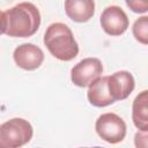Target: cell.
Returning <instances> with one entry per match:
<instances>
[{"mask_svg":"<svg viewBox=\"0 0 148 148\" xmlns=\"http://www.w3.org/2000/svg\"><path fill=\"white\" fill-rule=\"evenodd\" d=\"M101 27L110 36H120L128 28V17L119 6H109L101 14Z\"/></svg>","mask_w":148,"mask_h":148,"instance_id":"6","label":"cell"},{"mask_svg":"<svg viewBox=\"0 0 148 148\" xmlns=\"http://www.w3.org/2000/svg\"><path fill=\"white\" fill-rule=\"evenodd\" d=\"M126 5L134 13H145L148 10V1L147 0H126Z\"/></svg>","mask_w":148,"mask_h":148,"instance_id":"13","label":"cell"},{"mask_svg":"<svg viewBox=\"0 0 148 148\" xmlns=\"http://www.w3.org/2000/svg\"><path fill=\"white\" fill-rule=\"evenodd\" d=\"M13 58L20 68L25 71H35L43 64L44 53L39 46L32 43H24L14 50Z\"/></svg>","mask_w":148,"mask_h":148,"instance_id":"7","label":"cell"},{"mask_svg":"<svg viewBox=\"0 0 148 148\" xmlns=\"http://www.w3.org/2000/svg\"><path fill=\"white\" fill-rule=\"evenodd\" d=\"M34 134L31 124L23 118H13L0 126V148H20L27 145Z\"/></svg>","mask_w":148,"mask_h":148,"instance_id":"3","label":"cell"},{"mask_svg":"<svg viewBox=\"0 0 148 148\" xmlns=\"http://www.w3.org/2000/svg\"><path fill=\"white\" fill-rule=\"evenodd\" d=\"M87 97L89 103L97 108H104L114 103V99L111 97L108 89V76H102L96 80L89 87Z\"/></svg>","mask_w":148,"mask_h":148,"instance_id":"10","label":"cell"},{"mask_svg":"<svg viewBox=\"0 0 148 148\" xmlns=\"http://www.w3.org/2000/svg\"><path fill=\"white\" fill-rule=\"evenodd\" d=\"M95 130L102 140L111 145L121 142L126 136L125 121L113 112L101 114L95 123Z\"/></svg>","mask_w":148,"mask_h":148,"instance_id":"4","label":"cell"},{"mask_svg":"<svg viewBox=\"0 0 148 148\" xmlns=\"http://www.w3.org/2000/svg\"><path fill=\"white\" fill-rule=\"evenodd\" d=\"M132 120L140 131H148V89L136 95L132 104Z\"/></svg>","mask_w":148,"mask_h":148,"instance_id":"11","label":"cell"},{"mask_svg":"<svg viewBox=\"0 0 148 148\" xmlns=\"http://www.w3.org/2000/svg\"><path fill=\"white\" fill-rule=\"evenodd\" d=\"M81 148H102V147H81Z\"/></svg>","mask_w":148,"mask_h":148,"instance_id":"15","label":"cell"},{"mask_svg":"<svg viewBox=\"0 0 148 148\" xmlns=\"http://www.w3.org/2000/svg\"><path fill=\"white\" fill-rule=\"evenodd\" d=\"M132 32L134 38L143 44L148 45V16H140L136 18L132 27Z\"/></svg>","mask_w":148,"mask_h":148,"instance_id":"12","label":"cell"},{"mask_svg":"<svg viewBox=\"0 0 148 148\" xmlns=\"http://www.w3.org/2000/svg\"><path fill=\"white\" fill-rule=\"evenodd\" d=\"M135 148H148V131H138L134 135Z\"/></svg>","mask_w":148,"mask_h":148,"instance_id":"14","label":"cell"},{"mask_svg":"<svg viewBox=\"0 0 148 148\" xmlns=\"http://www.w3.org/2000/svg\"><path fill=\"white\" fill-rule=\"evenodd\" d=\"M103 73V65L97 58H86L79 61L71 71L72 82L80 87H90Z\"/></svg>","mask_w":148,"mask_h":148,"instance_id":"5","label":"cell"},{"mask_svg":"<svg viewBox=\"0 0 148 148\" xmlns=\"http://www.w3.org/2000/svg\"><path fill=\"white\" fill-rule=\"evenodd\" d=\"M134 77L127 71H118L108 76V89L114 102L126 99L134 90Z\"/></svg>","mask_w":148,"mask_h":148,"instance_id":"8","label":"cell"},{"mask_svg":"<svg viewBox=\"0 0 148 148\" xmlns=\"http://www.w3.org/2000/svg\"><path fill=\"white\" fill-rule=\"evenodd\" d=\"M40 25V13L31 2H20L1 12V34L25 38L35 35Z\"/></svg>","mask_w":148,"mask_h":148,"instance_id":"1","label":"cell"},{"mask_svg":"<svg viewBox=\"0 0 148 148\" xmlns=\"http://www.w3.org/2000/svg\"><path fill=\"white\" fill-rule=\"evenodd\" d=\"M44 45L61 61H71L79 54V45L68 25L61 22L50 24L44 34Z\"/></svg>","mask_w":148,"mask_h":148,"instance_id":"2","label":"cell"},{"mask_svg":"<svg viewBox=\"0 0 148 148\" xmlns=\"http://www.w3.org/2000/svg\"><path fill=\"white\" fill-rule=\"evenodd\" d=\"M64 7L66 15L77 23L89 21L95 13V2L91 0H66Z\"/></svg>","mask_w":148,"mask_h":148,"instance_id":"9","label":"cell"}]
</instances>
